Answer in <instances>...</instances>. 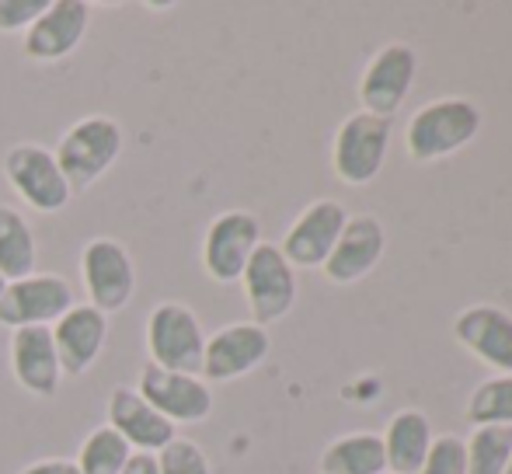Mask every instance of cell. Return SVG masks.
I'll list each match as a JSON object with an SVG mask.
<instances>
[{
  "label": "cell",
  "mask_w": 512,
  "mask_h": 474,
  "mask_svg": "<svg viewBox=\"0 0 512 474\" xmlns=\"http://www.w3.org/2000/svg\"><path fill=\"white\" fill-rule=\"evenodd\" d=\"M122 147H126V133H122L119 119L84 116L60 136L53 154L70 189L88 192L91 185H98L115 168V161L122 157Z\"/></svg>",
  "instance_id": "1"
},
{
  "label": "cell",
  "mask_w": 512,
  "mask_h": 474,
  "mask_svg": "<svg viewBox=\"0 0 512 474\" xmlns=\"http://www.w3.org/2000/svg\"><path fill=\"white\" fill-rule=\"evenodd\" d=\"M481 129V112L467 98H439L429 102L408 119V136L405 147L408 157L418 164L443 161V157L457 154L460 147L478 136Z\"/></svg>",
  "instance_id": "2"
},
{
  "label": "cell",
  "mask_w": 512,
  "mask_h": 474,
  "mask_svg": "<svg viewBox=\"0 0 512 474\" xmlns=\"http://www.w3.org/2000/svg\"><path fill=\"white\" fill-rule=\"evenodd\" d=\"M0 175L11 185L14 196L42 217H56L74 199V189L63 178L56 154L42 143H14L0 161Z\"/></svg>",
  "instance_id": "3"
},
{
  "label": "cell",
  "mask_w": 512,
  "mask_h": 474,
  "mask_svg": "<svg viewBox=\"0 0 512 474\" xmlns=\"http://www.w3.org/2000/svg\"><path fill=\"white\" fill-rule=\"evenodd\" d=\"M143 342H147V363L161 366V370L175 373H196L203 370L206 353V332L199 314L189 304L178 300H161L150 311L147 325H143Z\"/></svg>",
  "instance_id": "4"
},
{
  "label": "cell",
  "mask_w": 512,
  "mask_h": 474,
  "mask_svg": "<svg viewBox=\"0 0 512 474\" xmlns=\"http://www.w3.org/2000/svg\"><path fill=\"white\" fill-rule=\"evenodd\" d=\"M81 286L84 304L105 314H119L129 307L136 293V265L126 244L115 237H91L81 248Z\"/></svg>",
  "instance_id": "5"
},
{
  "label": "cell",
  "mask_w": 512,
  "mask_h": 474,
  "mask_svg": "<svg viewBox=\"0 0 512 474\" xmlns=\"http://www.w3.org/2000/svg\"><path fill=\"white\" fill-rule=\"evenodd\" d=\"M244 283V300H248V311L255 325H276L286 314L297 307V269L283 258L279 244L262 241L251 255L248 269L241 276Z\"/></svg>",
  "instance_id": "6"
},
{
  "label": "cell",
  "mask_w": 512,
  "mask_h": 474,
  "mask_svg": "<svg viewBox=\"0 0 512 474\" xmlns=\"http://www.w3.org/2000/svg\"><path fill=\"white\" fill-rule=\"evenodd\" d=\"M77 304L74 286L53 272H32L25 279H14L0 293V325L18 328H53L70 307Z\"/></svg>",
  "instance_id": "7"
},
{
  "label": "cell",
  "mask_w": 512,
  "mask_h": 474,
  "mask_svg": "<svg viewBox=\"0 0 512 474\" xmlns=\"http://www.w3.org/2000/svg\"><path fill=\"white\" fill-rule=\"evenodd\" d=\"M262 244V224L248 210H227L209 220L203 237V269L213 283H241L251 255Z\"/></svg>",
  "instance_id": "8"
},
{
  "label": "cell",
  "mask_w": 512,
  "mask_h": 474,
  "mask_svg": "<svg viewBox=\"0 0 512 474\" xmlns=\"http://www.w3.org/2000/svg\"><path fill=\"white\" fill-rule=\"evenodd\" d=\"M391 147V122L356 112L338 126L331 147V168L345 185H370L380 175Z\"/></svg>",
  "instance_id": "9"
},
{
  "label": "cell",
  "mask_w": 512,
  "mask_h": 474,
  "mask_svg": "<svg viewBox=\"0 0 512 474\" xmlns=\"http://www.w3.org/2000/svg\"><path fill=\"white\" fill-rule=\"evenodd\" d=\"M136 391L171 426H199L213 415V387L196 373H175L143 363L140 377H136Z\"/></svg>",
  "instance_id": "10"
},
{
  "label": "cell",
  "mask_w": 512,
  "mask_h": 474,
  "mask_svg": "<svg viewBox=\"0 0 512 474\" xmlns=\"http://www.w3.org/2000/svg\"><path fill=\"white\" fill-rule=\"evenodd\" d=\"M269 353H272L269 328L255 325V321H234V325H223L220 332H213L206 339L199 377L206 384L209 380L213 384H230V380H241L248 373H255L269 359Z\"/></svg>",
  "instance_id": "11"
},
{
  "label": "cell",
  "mask_w": 512,
  "mask_h": 474,
  "mask_svg": "<svg viewBox=\"0 0 512 474\" xmlns=\"http://www.w3.org/2000/svg\"><path fill=\"white\" fill-rule=\"evenodd\" d=\"M91 28V4L84 0H49L35 25L21 35V53L32 63H60L77 53Z\"/></svg>",
  "instance_id": "12"
},
{
  "label": "cell",
  "mask_w": 512,
  "mask_h": 474,
  "mask_svg": "<svg viewBox=\"0 0 512 474\" xmlns=\"http://www.w3.org/2000/svg\"><path fill=\"white\" fill-rule=\"evenodd\" d=\"M345 224H349V213H345L342 203L317 199L290 224L279 251H283V258L293 269H321L328 262L331 248L338 244V237H342Z\"/></svg>",
  "instance_id": "13"
},
{
  "label": "cell",
  "mask_w": 512,
  "mask_h": 474,
  "mask_svg": "<svg viewBox=\"0 0 512 474\" xmlns=\"http://www.w3.org/2000/svg\"><path fill=\"white\" fill-rule=\"evenodd\" d=\"M415 70L418 60L405 42H391V46L380 49L370 60V67L363 70V81H359L363 112L391 122V116L405 105V98L415 88Z\"/></svg>",
  "instance_id": "14"
},
{
  "label": "cell",
  "mask_w": 512,
  "mask_h": 474,
  "mask_svg": "<svg viewBox=\"0 0 512 474\" xmlns=\"http://www.w3.org/2000/svg\"><path fill=\"white\" fill-rule=\"evenodd\" d=\"M105 426L140 454H161L171 440H178V426H171L157 408L140 398L136 387H115L105 401Z\"/></svg>",
  "instance_id": "15"
},
{
  "label": "cell",
  "mask_w": 512,
  "mask_h": 474,
  "mask_svg": "<svg viewBox=\"0 0 512 474\" xmlns=\"http://www.w3.org/2000/svg\"><path fill=\"white\" fill-rule=\"evenodd\" d=\"M49 332H53L63 377H81L102 356L108 342V318L91 304H74Z\"/></svg>",
  "instance_id": "16"
},
{
  "label": "cell",
  "mask_w": 512,
  "mask_h": 474,
  "mask_svg": "<svg viewBox=\"0 0 512 474\" xmlns=\"http://www.w3.org/2000/svg\"><path fill=\"white\" fill-rule=\"evenodd\" d=\"M453 339L495 373H512V314L492 304H474L453 318Z\"/></svg>",
  "instance_id": "17"
},
{
  "label": "cell",
  "mask_w": 512,
  "mask_h": 474,
  "mask_svg": "<svg viewBox=\"0 0 512 474\" xmlns=\"http://www.w3.org/2000/svg\"><path fill=\"white\" fill-rule=\"evenodd\" d=\"M7 359H11V373L18 380V387L32 394V398H53L60 391L63 370L49 328H18V332H11Z\"/></svg>",
  "instance_id": "18"
},
{
  "label": "cell",
  "mask_w": 512,
  "mask_h": 474,
  "mask_svg": "<svg viewBox=\"0 0 512 474\" xmlns=\"http://www.w3.org/2000/svg\"><path fill=\"white\" fill-rule=\"evenodd\" d=\"M384 248H387V234H384V227H380V220L349 217L338 244L331 248L328 262L321 265L324 279L335 286L359 283V279H366L377 269V262L384 258Z\"/></svg>",
  "instance_id": "19"
},
{
  "label": "cell",
  "mask_w": 512,
  "mask_h": 474,
  "mask_svg": "<svg viewBox=\"0 0 512 474\" xmlns=\"http://www.w3.org/2000/svg\"><path fill=\"white\" fill-rule=\"evenodd\" d=\"M384 440V461H387V471L391 474H418L429 457V447H432V426L422 412L415 408H405L398 412L391 422H387V433L380 436Z\"/></svg>",
  "instance_id": "20"
},
{
  "label": "cell",
  "mask_w": 512,
  "mask_h": 474,
  "mask_svg": "<svg viewBox=\"0 0 512 474\" xmlns=\"http://www.w3.org/2000/svg\"><path fill=\"white\" fill-rule=\"evenodd\" d=\"M35 265H39V241L32 224L14 206H0V279L4 283L25 279L35 272Z\"/></svg>",
  "instance_id": "21"
},
{
  "label": "cell",
  "mask_w": 512,
  "mask_h": 474,
  "mask_svg": "<svg viewBox=\"0 0 512 474\" xmlns=\"http://www.w3.org/2000/svg\"><path fill=\"white\" fill-rule=\"evenodd\" d=\"M384 440L377 433H345L321 454V474H384Z\"/></svg>",
  "instance_id": "22"
},
{
  "label": "cell",
  "mask_w": 512,
  "mask_h": 474,
  "mask_svg": "<svg viewBox=\"0 0 512 474\" xmlns=\"http://www.w3.org/2000/svg\"><path fill=\"white\" fill-rule=\"evenodd\" d=\"M129 457H133V447H129L115 429L95 426L88 436H84L74 464L81 474H119L122 468H126Z\"/></svg>",
  "instance_id": "23"
},
{
  "label": "cell",
  "mask_w": 512,
  "mask_h": 474,
  "mask_svg": "<svg viewBox=\"0 0 512 474\" xmlns=\"http://www.w3.org/2000/svg\"><path fill=\"white\" fill-rule=\"evenodd\" d=\"M471 426H512V373H495L481 380L467 398Z\"/></svg>",
  "instance_id": "24"
},
{
  "label": "cell",
  "mask_w": 512,
  "mask_h": 474,
  "mask_svg": "<svg viewBox=\"0 0 512 474\" xmlns=\"http://www.w3.org/2000/svg\"><path fill=\"white\" fill-rule=\"evenodd\" d=\"M467 474H506L512 457V426H478L464 440Z\"/></svg>",
  "instance_id": "25"
},
{
  "label": "cell",
  "mask_w": 512,
  "mask_h": 474,
  "mask_svg": "<svg viewBox=\"0 0 512 474\" xmlns=\"http://www.w3.org/2000/svg\"><path fill=\"white\" fill-rule=\"evenodd\" d=\"M157 468H161V474H213L206 450L196 440H185V436L171 440L157 454Z\"/></svg>",
  "instance_id": "26"
},
{
  "label": "cell",
  "mask_w": 512,
  "mask_h": 474,
  "mask_svg": "<svg viewBox=\"0 0 512 474\" xmlns=\"http://www.w3.org/2000/svg\"><path fill=\"white\" fill-rule=\"evenodd\" d=\"M418 474H467V450L464 440L453 433H443L432 440L429 457H425Z\"/></svg>",
  "instance_id": "27"
},
{
  "label": "cell",
  "mask_w": 512,
  "mask_h": 474,
  "mask_svg": "<svg viewBox=\"0 0 512 474\" xmlns=\"http://www.w3.org/2000/svg\"><path fill=\"white\" fill-rule=\"evenodd\" d=\"M46 7H49V0H0V32L25 35Z\"/></svg>",
  "instance_id": "28"
},
{
  "label": "cell",
  "mask_w": 512,
  "mask_h": 474,
  "mask_svg": "<svg viewBox=\"0 0 512 474\" xmlns=\"http://www.w3.org/2000/svg\"><path fill=\"white\" fill-rule=\"evenodd\" d=\"M18 474H81L77 464L70 457H46V461H35L28 468H21Z\"/></svg>",
  "instance_id": "29"
},
{
  "label": "cell",
  "mask_w": 512,
  "mask_h": 474,
  "mask_svg": "<svg viewBox=\"0 0 512 474\" xmlns=\"http://www.w3.org/2000/svg\"><path fill=\"white\" fill-rule=\"evenodd\" d=\"M119 474H161V468H157V454H140V450H133V457H129L126 468Z\"/></svg>",
  "instance_id": "30"
},
{
  "label": "cell",
  "mask_w": 512,
  "mask_h": 474,
  "mask_svg": "<svg viewBox=\"0 0 512 474\" xmlns=\"http://www.w3.org/2000/svg\"><path fill=\"white\" fill-rule=\"evenodd\" d=\"M506 474H512V457H509V468H506Z\"/></svg>",
  "instance_id": "31"
},
{
  "label": "cell",
  "mask_w": 512,
  "mask_h": 474,
  "mask_svg": "<svg viewBox=\"0 0 512 474\" xmlns=\"http://www.w3.org/2000/svg\"><path fill=\"white\" fill-rule=\"evenodd\" d=\"M4 286H7V283H4V279H0V293H4Z\"/></svg>",
  "instance_id": "32"
}]
</instances>
